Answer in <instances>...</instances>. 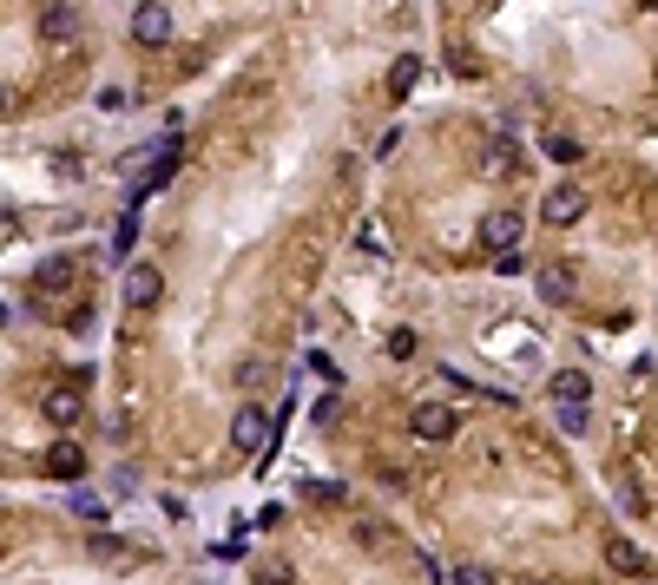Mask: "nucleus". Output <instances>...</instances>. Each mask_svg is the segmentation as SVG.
Here are the masks:
<instances>
[{"mask_svg":"<svg viewBox=\"0 0 658 585\" xmlns=\"http://www.w3.org/2000/svg\"><path fill=\"white\" fill-rule=\"evenodd\" d=\"M270 441H277L270 414H264L257 402H244V408L231 414V448H237V454H270Z\"/></svg>","mask_w":658,"mask_h":585,"instance_id":"2","label":"nucleus"},{"mask_svg":"<svg viewBox=\"0 0 658 585\" xmlns=\"http://www.w3.org/2000/svg\"><path fill=\"white\" fill-rule=\"evenodd\" d=\"M520 231H527V217H520V211H494L481 237H487V250H494V257H501V250H513V243H520Z\"/></svg>","mask_w":658,"mask_h":585,"instance_id":"13","label":"nucleus"},{"mask_svg":"<svg viewBox=\"0 0 658 585\" xmlns=\"http://www.w3.org/2000/svg\"><path fill=\"white\" fill-rule=\"evenodd\" d=\"M527 585H546V579H527Z\"/></svg>","mask_w":658,"mask_h":585,"instance_id":"27","label":"nucleus"},{"mask_svg":"<svg viewBox=\"0 0 658 585\" xmlns=\"http://www.w3.org/2000/svg\"><path fill=\"white\" fill-rule=\"evenodd\" d=\"M389 355H395V362L415 355V329H389Z\"/></svg>","mask_w":658,"mask_h":585,"instance_id":"19","label":"nucleus"},{"mask_svg":"<svg viewBox=\"0 0 658 585\" xmlns=\"http://www.w3.org/2000/svg\"><path fill=\"white\" fill-rule=\"evenodd\" d=\"M40 467L53 473V481H86V454H79V441H53Z\"/></svg>","mask_w":658,"mask_h":585,"instance_id":"10","label":"nucleus"},{"mask_svg":"<svg viewBox=\"0 0 658 585\" xmlns=\"http://www.w3.org/2000/svg\"><path fill=\"white\" fill-rule=\"evenodd\" d=\"M415 79H422V60H415V53H402V60L389 66V99H408V93H415Z\"/></svg>","mask_w":658,"mask_h":585,"instance_id":"15","label":"nucleus"},{"mask_svg":"<svg viewBox=\"0 0 658 585\" xmlns=\"http://www.w3.org/2000/svg\"><path fill=\"white\" fill-rule=\"evenodd\" d=\"M586 211H593V191H586V184H553V198H540V217H546L553 231L580 224Z\"/></svg>","mask_w":658,"mask_h":585,"instance_id":"3","label":"nucleus"},{"mask_svg":"<svg viewBox=\"0 0 658 585\" xmlns=\"http://www.w3.org/2000/svg\"><path fill=\"white\" fill-rule=\"evenodd\" d=\"M540 296L546 302H580V270L573 263H546L540 270Z\"/></svg>","mask_w":658,"mask_h":585,"instance_id":"11","label":"nucleus"},{"mask_svg":"<svg viewBox=\"0 0 658 585\" xmlns=\"http://www.w3.org/2000/svg\"><path fill=\"white\" fill-rule=\"evenodd\" d=\"M454 585H494L487 566H454Z\"/></svg>","mask_w":658,"mask_h":585,"instance_id":"22","label":"nucleus"},{"mask_svg":"<svg viewBox=\"0 0 658 585\" xmlns=\"http://www.w3.org/2000/svg\"><path fill=\"white\" fill-rule=\"evenodd\" d=\"M0 113H7V93H0Z\"/></svg>","mask_w":658,"mask_h":585,"instance_id":"26","label":"nucleus"},{"mask_svg":"<svg viewBox=\"0 0 658 585\" xmlns=\"http://www.w3.org/2000/svg\"><path fill=\"white\" fill-rule=\"evenodd\" d=\"M125 552H132L125 540H105V533H93V560H125Z\"/></svg>","mask_w":658,"mask_h":585,"instance_id":"20","label":"nucleus"},{"mask_svg":"<svg viewBox=\"0 0 658 585\" xmlns=\"http://www.w3.org/2000/svg\"><path fill=\"white\" fill-rule=\"evenodd\" d=\"M113 250H119V257H132V250H139V211H125V217H119V231H113Z\"/></svg>","mask_w":658,"mask_h":585,"instance_id":"17","label":"nucleus"},{"mask_svg":"<svg viewBox=\"0 0 658 585\" xmlns=\"http://www.w3.org/2000/svg\"><path fill=\"white\" fill-rule=\"evenodd\" d=\"M454 428H461V414L448 402H415L408 408V434L415 441H454Z\"/></svg>","mask_w":658,"mask_h":585,"instance_id":"4","label":"nucleus"},{"mask_svg":"<svg viewBox=\"0 0 658 585\" xmlns=\"http://www.w3.org/2000/svg\"><path fill=\"white\" fill-rule=\"evenodd\" d=\"M355 250H369V257H382V231L369 224V217H363V224H355Z\"/></svg>","mask_w":658,"mask_h":585,"instance_id":"21","label":"nucleus"},{"mask_svg":"<svg viewBox=\"0 0 658 585\" xmlns=\"http://www.w3.org/2000/svg\"><path fill=\"white\" fill-rule=\"evenodd\" d=\"M546 395H553L560 408H586L593 402V382L580 369H553V382H546Z\"/></svg>","mask_w":658,"mask_h":585,"instance_id":"12","label":"nucleus"},{"mask_svg":"<svg viewBox=\"0 0 658 585\" xmlns=\"http://www.w3.org/2000/svg\"><path fill=\"white\" fill-rule=\"evenodd\" d=\"M395 152H402V125H389V132L375 138V158H395Z\"/></svg>","mask_w":658,"mask_h":585,"instance_id":"24","label":"nucleus"},{"mask_svg":"<svg viewBox=\"0 0 658 585\" xmlns=\"http://www.w3.org/2000/svg\"><path fill=\"white\" fill-rule=\"evenodd\" d=\"M73 34H79V14H73V7H60V0L40 7V40H46V46H66Z\"/></svg>","mask_w":658,"mask_h":585,"instance_id":"14","label":"nucleus"},{"mask_svg":"<svg viewBox=\"0 0 658 585\" xmlns=\"http://www.w3.org/2000/svg\"><path fill=\"white\" fill-rule=\"evenodd\" d=\"M619 507H625V513H645V493H639L633 473H619Z\"/></svg>","mask_w":658,"mask_h":585,"instance_id":"18","label":"nucleus"},{"mask_svg":"<svg viewBox=\"0 0 658 585\" xmlns=\"http://www.w3.org/2000/svg\"><path fill=\"white\" fill-rule=\"evenodd\" d=\"M178 158H184V145H178V138H158V145H152V164H145V172H139V178H132V184H125V198H132V211H139V204L152 198V191H164V184H172V172H178Z\"/></svg>","mask_w":658,"mask_h":585,"instance_id":"1","label":"nucleus"},{"mask_svg":"<svg viewBox=\"0 0 658 585\" xmlns=\"http://www.w3.org/2000/svg\"><path fill=\"white\" fill-rule=\"evenodd\" d=\"M132 40H139V46H164V40H172V7L139 0V7H132Z\"/></svg>","mask_w":658,"mask_h":585,"instance_id":"6","label":"nucleus"},{"mask_svg":"<svg viewBox=\"0 0 658 585\" xmlns=\"http://www.w3.org/2000/svg\"><path fill=\"white\" fill-rule=\"evenodd\" d=\"M546 158H553V164H580L586 145H580V138H566V132H553V138H546Z\"/></svg>","mask_w":658,"mask_h":585,"instance_id":"16","label":"nucleus"},{"mask_svg":"<svg viewBox=\"0 0 658 585\" xmlns=\"http://www.w3.org/2000/svg\"><path fill=\"white\" fill-rule=\"evenodd\" d=\"M586 421H593L586 408H560V428H566V434H586Z\"/></svg>","mask_w":658,"mask_h":585,"instance_id":"23","label":"nucleus"},{"mask_svg":"<svg viewBox=\"0 0 658 585\" xmlns=\"http://www.w3.org/2000/svg\"><path fill=\"white\" fill-rule=\"evenodd\" d=\"M158 296H164V276L152 263H132L125 270V302H132V310H158Z\"/></svg>","mask_w":658,"mask_h":585,"instance_id":"8","label":"nucleus"},{"mask_svg":"<svg viewBox=\"0 0 658 585\" xmlns=\"http://www.w3.org/2000/svg\"><path fill=\"white\" fill-rule=\"evenodd\" d=\"M606 566H613L619 579H645V572H652V560H645V546H633V540H625V533H613V540H606Z\"/></svg>","mask_w":658,"mask_h":585,"instance_id":"9","label":"nucleus"},{"mask_svg":"<svg viewBox=\"0 0 658 585\" xmlns=\"http://www.w3.org/2000/svg\"><path fill=\"white\" fill-rule=\"evenodd\" d=\"M257 585H290V572L284 566H257Z\"/></svg>","mask_w":658,"mask_h":585,"instance_id":"25","label":"nucleus"},{"mask_svg":"<svg viewBox=\"0 0 658 585\" xmlns=\"http://www.w3.org/2000/svg\"><path fill=\"white\" fill-rule=\"evenodd\" d=\"M73 283H79V257H73V250H60V257H46V263L34 270V296H40V302H53L60 290H73Z\"/></svg>","mask_w":658,"mask_h":585,"instance_id":"5","label":"nucleus"},{"mask_svg":"<svg viewBox=\"0 0 658 585\" xmlns=\"http://www.w3.org/2000/svg\"><path fill=\"white\" fill-rule=\"evenodd\" d=\"M40 414H46L53 428H79V414H86V402H79V388H73V382H60V388H46Z\"/></svg>","mask_w":658,"mask_h":585,"instance_id":"7","label":"nucleus"}]
</instances>
